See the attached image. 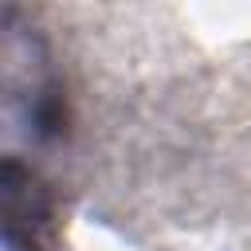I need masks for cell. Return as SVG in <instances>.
<instances>
[{
    "instance_id": "obj_1",
    "label": "cell",
    "mask_w": 251,
    "mask_h": 251,
    "mask_svg": "<svg viewBox=\"0 0 251 251\" xmlns=\"http://www.w3.org/2000/svg\"><path fill=\"white\" fill-rule=\"evenodd\" d=\"M4 239L12 251H47L55 243V192L12 153L4 161Z\"/></svg>"
}]
</instances>
